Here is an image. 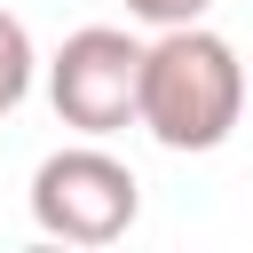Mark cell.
Segmentation results:
<instances>
[{
	"mask_svg": "<svg viewBox=\"0 0 253 253\" xmlns=\"http://www.w3.org/2000/svg\"><path fill=\"white\" fill-rule=\"evenodd\" d=\"M142 47L150 40H134V32H119V24H87V32H71L63 47H55V63H47V103H55V119L71 126V134H119V126H134V111H142Z\"/></svg>",
	"mask_w": 253,
	"mask_h": 253,
	"instance_id": "3957f363",
	"label": "cell"
},
{
	"mask_svg": "<svg viewBox=\"0 0 253 253\" xmlns=\"http://www.w3.org/2000/svg\"><path fill=\"white\" fill-rule=\"evenodd\" d=\"M134 213H142V182L95 134L40 158V174H32V221L63 245H111V237L134 229Z\"/></svg>",
	"mask_w": 253,
	"mask_h": 253,
	"instance_id": "7a4b0ae2",
	"label": "cell"
},
{
	"mask_svg": "<svg viewBox=\"0 0 253 253\" xmlns=\"http://www.w3.org/2000/svg\"><path fill=\"white\" fill-rule=\"evenodd\" d=\"M32 71H40V55H32V32L0 8V111H16L24 95H32Z\"/></svg>",
	"mask_w": 253,
	"mask_h": 253,
	"instance_id": "277c9868",
	"label": "cell"
},
{
	"mask_svg": "<svg viewBox=\"0 0 253 253\" xmlns=\"http://www.w3.org/2000/svg\"><path fill=\"white\" fill-rule=\"evenodd\" d=\"M134 24H150V32H174V24H206V8L213 0H119Z\"/></svg>",
	"mask_w": 253,
	"mask_h": 253,
	"instance_id": "5b68a950",
	"label": "cell"
},
{
	"mask_svg": "<svg viewBox=\"0 0 253 253\" xmlns=\"http://www.w3.org/2000/svg\"><path fill=\"white\" fill-rule=\"evenodd\" d=\"M245 111V63L221 32L206 24H174L142 47V111L134 126H150L158 150H221L229 126Z\"/></svg>",
	"mask_w": 253,
	"mask_h": 253,
	"instance_id": "6da1fadb",
	"label": "cell"
}]
</instances>
